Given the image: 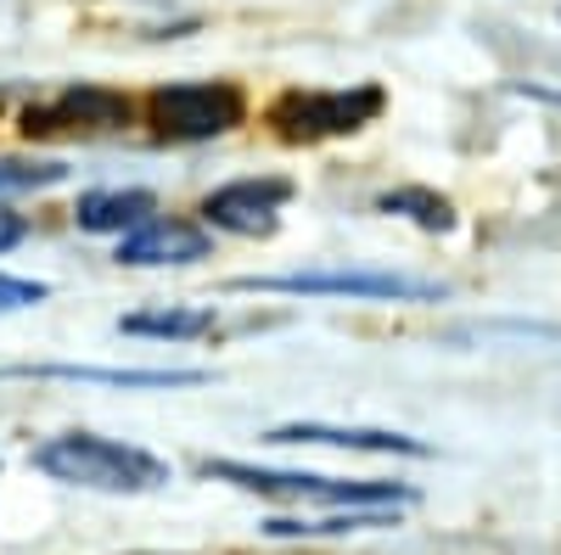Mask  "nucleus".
<instances>
[{"mask_svg": "<svg viewBox=\"0 0 561 555\" xmlns=\"http://www.w3.org/2000/svg\"><path fill=\"white\" fill-rule=\"evenodd\" d=\"M118 332L129 337H203L214 332V309H140V314H124Z\"/></svg>", "mask_w": 561, "mask_h": 555, "instance_id": "f8f14e48", "label": "nucleus"}, {"mask_svg": "<svg viewBox=\"0 0 561 555\" xmlns=\"http://www.w3.org/2000/svg\"><path fill=\"white\" fill-rule=\"evenodd\" d=\"M18 377L51 382H102V388H197L208 370H102V365H18Z\"/></svg>", "mask_w": 561, "mask_h": 555, "instance_id": "9b49d317", "label": "nucleus"}, {"mask_svg": "<svg viewBox=\"0 0 561 555\" xmlns=\"http://www.w3.org/2000/svg\"><path fill=\"white\" fill-rule=\"evenodd\" d=\"M73 219L90 236H129V230H140L147 219H158V197L147 185H129V192H84Z\"/></svg>", "mask_w": 561, "mask_h": 555, "instance_id": "9d476101", "label": "nucleus"}, {"mask_svg": "<svg viewBox=\"0 0 561 555\" xmlns=\"http://www.w3.org/2000/svg\"><path fill=\"white\" fill-rule=\"evenodd\" d=\"M68 163H28V158H0V197L12 192H45V185H62Z\"/></svg>", "mask_w": 561, "mask_h": 555, "instance_id": "4468645a", "label": "nucleus"}, {"mask_svg": "<svg viewBox=\"0 0 561 555\" xmlns=\"http://www.w3.org/2000/svg\"><path fill=\"white\" fill-rule=\"evenodd\" d=\"M270 443H314V449H359V454H404V460H427L433 449L404 432H377V427H325V421H293L275 427Z\"/></svg>", "mask_w": 561, "mask_h": 555, "instance_id": "1a4fd4ad", "label": "nucleus"}, {"mask_svg": "<svg viewBox=\"0 0 561 555\" xmlns=\"http://www.w3.org/2000/svg\"><path fill=\"white\" fill-rule=\"evenodd\" d=\"M237 292H293V298H370V303H438L444 281L393 269H298V275H237Z\"/></svg>", "mask_w": 561, "mask_h": 555, "instance_id": "7ed1b4c3", "label": "nucleus"}, {"mask_svg": "<svg viewBox=\"0 0 561 555\" xmlns=\"http://www.w3.org/2000/svg\"><path fill=\"white\" fill-rule=\"evenodd\" d=\"M0 107H7V90H0Z\"/></svg>", "mask_w": 561, "mask_h": 555, "instance_id": "f3484780", "label": "nucleus"}, {"mask_svg": "<svg viewBox=\"0 0 561 555\" xmlns=\"http://www.w3.org/2000/svg\"><path fill=\"white\" fill-rule=\"evenodd\" d=\"M382 84H348V90H287L270 124L280 141H332V135H354L382 113Z\"/></svg>", "mask_w": 561, "mask_h": 555, "instance_id": "423d86ee", "label": "nucleus"}, {"mask_svg": "<svg viewBox=\"0 0 561 555\" xmlns=\"http://www.w3.org/2000/svg\"><path fill=\"white\" fill-rule=\"evenodd\" d=\"M203 472L264 499H293V505H332V511H399L415 499L404 483H348V477H320V472H270L248 466V460H203Z\"/></svg>", "mask_w": 561, "mask_h": 555, "instance_id": "f03ea898", "label": "nucleus"}, {"mask_svg": "<svg viewBox=\"0 0 561 555\" xmlns=\"http://www.w3.org/2000/svg\"><path fill=\"white\" fill-rule=\"evenodd\" d=\"M287 203H293V180L248 174V180H230V185H219V192H208L203 197V219L214 230H230V236H270Z\"/></svg>", "mask_w": 561, "mask_h": 555, "instance_id": "0eeeda50", "label": "nucleus"}, {"mask_svg": "<svg viewBox=\"0 0 561 555\" xmlns=\"http://www.w3.org/2000/svg\"><path fill=\"white\" fill-rule=\"evenodd\" d=\"M377 208L382 213H399V219H410L421 230H433V236H438V230H455V208L438 192H427V185H399V192H382Z\"/></svg>", "mask_w": 561, "mask_h": 555, "instance_id": "ddd939ff", "label": "nucleus"}, {"mask_svg": "<svg viewBox=\"0 0 561 555\" xmlns=\"http://www.w3.org/2000/svg\"><path fill=\"white\" fill-rule=\"evenodd\" d=\"M248 118V96L230 79H185L158 84L147 96V124L158 141H214Z\"/></svg>", "mask_w": 561, "mask_h": 555, "instance_id": "20e7f679", "label": "nucleus"}, {"mask_svg": "<svg viewBox=\"0 0 561 555\" xmlns=\"http://www.w3.org/2000/svg\"><path fill=\"white\" fill-rule=\"evenodd\" d=\"M51 298L45 281H23V275H0V314H18V309H34Z\"/></svg>", "mask_w": 561, "mask_h": 555, "instance_id": "2eb2a0df", "label": "nucleus"}, {"mask_svg": "<svg viewBox=\"0 0 561 555\" xmlns=\"http://www.w3.org/2000/svg\"><path fill=\"white\" fill-rule=\"evenodd\" d=\"M129 113V96L113 84H62L23 107V135L28 141H84V135L124 129Z\"/></svg>", "mask_w": 561, "mask_h": 555, "instance_id": "39448f33", "label": "nucleus"}, {"mask_svg": "<svg viewBox=\"0 0 561 555\" xmlns=\"http://www.w3.org/2000/svg\"><path fill=\"white\" fill-rule=\"evenodd\" d=\"M208 247H214V236L192 219H147L140 230H129V236L118 242V264H129V269L197 264V258H208Z\"/></svg>", "mask_w": 561, "mask_h": 555, "instance_id": "6e6552de", "label": "nucleus"}, {"mask_svg": "<svg viewBox=\"0 0 561 555\" xmlns=\"http://www.w3.org/2000/svg\"><path fill=\"white\" fill-rule=\"evenodd\" d=\"M28 460H34V472H45L51 483L90 488V494H152V488H169V460H158L152 449L102 438V432L45 438Z\"/></svg>", "mask_w": 561, "mask_h": 555, "instance_id": "f257e3e1", "label": "nucleus"}, {"mask_svg": "<svg viewBox=\"0 0 561 555\" xmlns=\"http://www.w3.org/2000/svg\"><path fill=\"white\" fill-rule=\"evenodd\" d=\"M23 236H28V219L12 213V208H0V253H12Z\"/></svg>", "mask_w": 561, "mask_h": 555, "instance_id": "dca6fc26", "label": "nucleus"}]
</instances>
